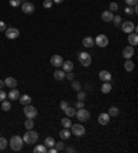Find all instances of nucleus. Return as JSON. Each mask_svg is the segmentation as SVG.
<instances>
[{
    "label": "nucleus",
    "instance_id": "28",
    "mask_svg": "<svg viewBox=\"0 0 138 153\" xmlns=\"http://www.w3.org/2000/svg\"><path fill=\"white\" fill-rule=\"evenodd\" d=\"M61 124H62V127H64V128H70V126H72V121H70V119L66 116V117H64L61 120Z\"/></svg>",
    "mask_w": 138,
    "mask_h": 153
},
{
    "label": "nucleus",
    "instance_id": "24",
    "mask_svg": "<svg viewBox=\"0 0 138 153\" xmlns=\"http://www.w3.org/2000/svg\"><path fill=\"white\" fill-rule=\"evenodd\" d=\"M101 91L104 94H109L112 91V84L109 82H104V84H102V87H101Z\"/></svg>",
    "mask_w": 138,
    "mask_h": 153
},
{
    "label": "nucleus",
    "instance_id": "7",
    "mask_svg": "<svg viewBox=\"0 0 138 153\" xmlns=\"http://www.w3.org/2000/svg\"><path fill=\"white\" fill-rule=\"evenodd\" d=\"M94 44H97L98 47H101V48H104V47H106L109 44V39L106 35H98L97 37L94 39Z\"/></svg>",
    "mask_w": 138,
    "mask_h": 153
},
{
    "label": "nucleus",
    "instance_id": "23",
    "mask_svg": "<svg viewBox=\"0 0 138 153\" xmlns=\"http://www.w3.org/2000/svg\"><path fill=\"white\" fill-rule=\"evenodd\" d=\"M70 135H72V132H70V130H69V128H62V131L59 132L61 139H69V138H70Z\"/></svg>",
    "mask_w": 138,
    "mask_h": 153
},
{
    "label": "nucleus",
    "instance_id": "20",
    "mask_svg": "<svg viewBox=\"0 0 138 153\" xmlns=\"http://www.w3.org/2000/svg\"><path fill=\"white\" fill-rule=\"evenodd\" d=\"M18 101L22 103V105H29V103L32 102V98H30L28 94H22V95H19Z\"/></svg>",
    "mask_w": 138,
    "mask_h": 153
},
{
    "label": "nucleus",
    "instance_id": "38",
    "mask_svg": "<svg viewBox=\"0 0 138 153\" xmlns=\"http://www.w3.org/2000/svg\"><path fill=\"white\" fill-rule=\"evenodd\" d=\"M86 97H87V94L84 93V91H77V100L79 101H84Z\"/></svg>",
    "mask_w": 138,
    "mask_h": 153
},
{
    "label": "nucleus",
    "instance_id": "26",
    "mask_svg": "<svg viewBox=\"0 0 138 153\" xmlns=\"http://www.w3.org/2000/svg\"><path fill=\"white\" fill-rule=\"evenodd\" d=\"M124 69L127 72H133L134 71V62L131 59H126V62H124Z\"/></svg>",
    "mask_w": 138,
    "mask_h": 153
},
{
    "label": "nucleus",
    "instance_id": "32",
    "mask_svg": "<svg viewBox=\"0 0 138 153\" xmlns=\"http://www.w3.org/2000/svg\"><path fill=\"white\" fill-rule=\"evenodd\" d=\"M8 145V141L4 137H0V150H4Z\"/></svg>",
    "mask_w": 138,
    "mask_h": 153
},
{
    "label": "nucleus",
    "instance_id": "25",
    "mask_svg": "<svg viewBox=\"0 0 138 153\" xmlns=\"http://www.w3.org/2000/svg\"><path fill=\"white\" fill-rule=\"evenodd\" d=\"M120 111H119V108L117 106H111L108 109V114L109 116H113V117H116V116H119Z\"/></svg>",
    "mask_w": 138,
    "mask_h": 153
},
{
    "label": "nucleus",
    "instance_id": "4",
    "mask_svg": "<svg viewBox=\"0 0 138 153\" xmlns=\"http://www.w3.org/2000/svg\"><path fill=\"white\" fill-rule=\"evenodd\" d=\"M77 59H79V62L83 66H86V68H88L91 65V55L88 53H86V51H83V53H79V55H77Z\"/></svg>",
    "mask_w": 138,
    "mask_h": 153
},
{
    "label": "nucleus",
    "instance_id": "14",
    "mask_svg": "<svg viewBox=\"0 0 138 153\" xmlns=\"http://www.w3.org/2000/svg\"><path fill=\"white\" fill-rule=\"evenodd\" d=\"M17 84H18V82L15 77H6V80H4V85H7L8 88H15Z\"/></svg>",
    "mask_w": 138,
    "mask_h": 153
},
{
    "label": "nucleus",
    "instance_id": "2",
    "mask_svg": "<svg viewBox=\"0 0 138 153\" xmlns=\"http://www.w3.org/2000/svg\"><path fill=\"white\" fill-rule=\"evenodd\" d=\"M8 143H10V148L14 150V152H18V150L22 149V146H24V139L19 135H13Z\"/></svg>",
    "mask_w": 138,
    "mask_h": 153
},
{
    "label": "nucleus",
    "instance_id": "40",
    "mask_svg": "<svg viewBox=\"0 0 138 153\" xmlns=\"http://www.w3.org/2000/svg\"><path fill=\"white\" fill-rule=\"evenodd\" d=\"M8 3H10L11 7H18L21 4V0H8Z\"/></svg>",
    "mask_w": 138,
    "mask_h": 153
},
{
    "label": "nucleus",
    "instance_id": "9",
    "mask_svg": "<svg viewBox=\"0 0 138 153\" xmlns=\"http://www.w3.org/2000/svg\"><path fill=\"white\" fill-rule=\"evenodd\" d=\"M120 25H122V30H123L124 33H131V32H134V29H135V25L131 21L122 22Z\"/></svg>",
    "mask_w": 138,
    "mask_h": 153
},
{
    "label": "nucleus",
    "instance_id": "27",
    "mask_svg": "<svg viewBox=\"0 0 138 153\" xmlns=\"http://www.w3.org/2000/svg\"><path fill=\"white\" fill-rule=\"evenodd\" d=\"M1 109H3L4 112L11 111V102H10V101H8V100L1 101Z\"/></svg>",
    "mask_w": 138,
    "mask_h": 153
},
{
    "label": "nucleus",
    "instance_id": "31",
    "mask_svg": "<svg viewBox=\"0 0 138 153\" xmlns=\"http://www.w3.org/2000/svg\"><path fill=\"white\" fill-rule=\"evenodd\" d=\"M44 145L50 146V148H51V146H54L55 145V139L53 138V137H47V138L44 139Z\"/></svg>",
    "mask_w": 138,
    "mask_h": 153
},
{
    "label": "nucleus",
    "instance_id": "17",
    "mask_svg": "<svg viewBox=\"0 0 138 153\" xmlns=\"http://www.w3.org/2000/svg\"><path fill=\"white\" fill-rule=\"evenodd\" d=\"M73 68H75V65H73L72 61H64L62 62V71L65 72V73L66 72H72Z\"/></svg>",
    "mask_w": 138,
    "mask_h": 153
},
{
    "label": "nucleus",
    "instance_id": "42",
    "mask_svg": "<svg viewBox=\"0 0 138 153\" xmlns=\"http://www.w3.org/2000/svg\"><path fill=\"white\" fill-rule=\"evenodd\" d=\"M124 1H126V4H127V6H130V7L137 6V0H124Z\"/></svg>",
    "mask_w": 138,
    "mask_h": 153
},
{
    "label": "nucleus",
    "instance_id": "36",
    "mask_svg": "<svg viewBox=\"0 0 138 153\" xmlns=\"http://www.w3.org/2000/svg\"><path fill=\"white\" fill-rule=\"evenodd\" d=\"M72 88L75 90V91H80V90H82V85H80L79 82H76V80H72Z\"/></svg>",
    "mask_w": 138,
    "mask_h": 153
},
{
    "label": "nucleus",
    "instance_id": "43",
    "mask_svg": "<svg viewBox=\"0 0 138 153\" xmlns=\"http://www.w3.org/2000/svg\"><path fill=\"white\" fill-rule=\"evenodd\" d=\"M68 106H69V103L66 102V101H61V102H59V108H61L62 111H64L65 108H68Z\"/></svg>",
    "mask_w": 138,
    "mask_h": 153
},
{
    "label": "nucleus",
    "instance_id": "10",
    "mask_svg": "<svg viewBox=\"0 0 138 153\" xmlns=\"http://www.w3.org/2000/svg\"><path fill=\"white\" fill-rule=\"evenodd\" d=\"M50 62H51V65H53V66H55V68H61L64 59H62L61 55L55 54V55H53V57L50 58Z\"/></svg>",
    "mask_w": 138,
    "mask_h": 153
},
{
    "label": "nucleus",
    "instance_id": "51",
    "mask_svg": "<svg viewBox=\"0 0 138 153\" xmlns=\"http://www.w3.org/2000/svg\"><path fill=\"white\" fill-rule=\"evenodd\" d=\"M4 87V80H0V88H3Z\"/></svg>",
    "mask_w": 138,
    "mask_h": 153
},
{
    "label": "nucleus",
    "instance_id": "30",
    "mask_svg": "<svg viewBox=\"0 0 138 153\" xmlns=\"http://www.w3.org/2000/svg\"><path fill=\"white\" fill-rule=\"evenodd\" d=\"M33 152L35 153H46L47 152V148H46V145H37V146H35Z\"/></svg>",
    "mask_w": 138,
    "mask_h": 153
},
{
    "label": "nucleus",
    "instance_id": "29",
    "mask_svg": "<svg viewBox=\"0 0 138 153\" xmlns=\"http://www.w3.org/2000/svg\"><path fill=\"white\" fill-rule=\"evenodd\" d=\"M64 112H65V114L68 116V117H72V116H75V113H76L75 108H72V106L65 108V109H64Z\"/></svg>",
    "mask_w": 138,
    "mask_h": 153
},
{
    "label": "nucleus",
    "instance_id": "15",
    "mask_svg": "<svg viewBox=\"0 0 138 153\" xmlns=\"http://www.w3.org/2000/svg\"><path fill=\"white\" fill-rule=\"evenodd\" d=\"M109 120H111V116H109L108 113H101L98 116V123L101 126H108Z\"/></svg>",
    "mask_w": 138,
    "mask_h": 153
},
{
    "label": "nucleus",
    "instance_id": "19",
    "mask_svg": "<svg viewBox=\"0 0 138 153\" xmlns=\"http://www.w3.org/2000/svg\"><path fill=\"white\" fill-rule=\"evenodd\" d=\"M82 44H83L86 48H91V47L94 46V39H93L91 36H87V37H84V39H83Z\"/></svg>",
    "mask_w": 138,
    "mask_h": 153
},
{
    "label": "nucleus",
    "instance_id": "1",
    "mask_svg": "<svg viewBox=\"0 0 138 153\" xmlns=\"http://www.w3.org/2000/svg\"><path fill=\"white\" fill-rule=\"evenodd\" d=\"M22 139H24V143L33 145V143L37 142V139H39V134H37L36 131H33V128L32 130H26V132L24 134Z\"/></svg>",
    "mask_w": 138,
    "mask_h": 153
},
{
    "label": "nucleus",
    "instance_id": "37",
    "mask_svg": "<svg viewBox=\"0 0 138 153\" xmlns=\"http://www.w3.org/2000/svg\"><path fill=\"white\" fill-rule=\"evenodd\" d=\"M117 10H119V4H117V3H115V1H113V3L109 4V11L115 13V11H117Z\"/></svg>",
    "mask_w": 138,
    "mask_h": 153
},
{
    "label": "nucleus",
    "instance_id": "16",
    "mask_svg": "<svg viewBox=\"0 0 138 153\" xmlns=\"http://www.w3.org/2000/svg\"><path fill=\"white\" fill-rule=\"evenodd\" d=\"M101 19L104 22H112V19H113V13L112 11H109V10H106V11H104L101 14Z\"/></svg>",
    "mask_w": 138,
    "mask_h": 153
},
{
    "label": "nucleus",
    "instance_id": "44",
    "mask_svg": "<svg viewBox=\"0 0 138 153\" xmlns=\"http://www.w3.org/2000/svg\"><path fill=\"white\" fill-rule=\"evenodd\" d=\"M6 29H7V26H6V22H4V21H0V32H6Z\"/></svg>",
    "mask_w": 138,
    "mask_h": 153
},
{
    "label": "nucleus",
    "instance_id": "8",
    "mask_svg": "<svg viewBox=\"0 0 138 153\" xmlns=\"http://www.w3.org/2000/svg\"><path fill=\"white\" fill-rule=\"evenodd\" d=\"M19 36V30L17 28H7L6 29V37L10 40H14Z\"/></svg>",
    "mask_w": 138,
    "mask_h": 153
},
{
    "label": "nucleus",
    "instance_id": "11",
    "mask_svg": "<svg viewBox=\"0 0 138 153\" xmlns=\"http://www.w3.org/2000/svg\"><path fill=\"white\" fill-rule=\"evenodd\" d=\"M21 10L25 13V14H32L35 13V6H33L30 1H24L21 6Z\"/></svg>",
    "mask_w": 138,
    "mask_h": 153
},
{
    "label": "nucleus",
    "instance_id": "49",
    "mask_svg": "<svg viewBox=\"0 0 138 153\" xmlns=\"http://www.w3.org/2000/svg\"><path fill=\"white\" fill-rule=\"evenodd\" d=\"M62 1H64V0H53V3L54 4H61Z\"/></svg>",
    "mask_w": 138,
    "mask_h": 153
},
{
    "label": "nucleus",
    "instance_id": "34",
    "mask_svg": "<svg viewBox=\"0 0 138 153\" xmlns=\"http://www.w3.org/2000/svg\"><path fill=\"white\" fill-rule=\"evenodd\" d=\"M33 126H35V123H33V119H28V120L25 121V128H26V130H32Z\"/></svg>",
    "mask_w": 138,
    "mask_h": 153
},
{
    "label": "nucleus",
    "instance_id": "5",
    "mask_svg": "<svg viewBox=\"0 0 138 153\" xmlns=\"http://www.w3.org/2000/svg\"><path fill=\"white\" fill-rule=\"evenodd\" d=\"M24 114H25L28 119H35L37 116V109L32 105H24Z\"/></svg>",
    "mask_w": 138,
    "mask_h": 153
},
{
    "label": "nucleus",
    "instance_id": "35",
    "mask_svg": "<svg viewBox=\"0 0 138 153\" xmlns=\"http://www.w3.org/2000/svg\"><path fill=\"white\" fill-rule=\"evenodd\" d=\"M112 22L115 24V26H119L120 24H122V17H120V15H113Z\"/></svg>",
    "mask_w": 138,
    "mask_h": 153
},
{
    "label": "nucleus",
    "instance_id": "33",
    "mask_svg": "<svg viewBox=\"0 0 138 153\" xmlns=\"http://www.w3.org/2000/svg\"><path fill=\"white\" fill-rule=\"evenodd\" d=\"M55 149L58 150V152H61V150H64L65 149V143H64V139L62 141H59V142H55Z\"/></svg>",
    "mask_w": 138,
    "mask_h": 153
},
{
    "label": "nucleus",
    "instance_id": "50",
    "mask_svg": "<svg viewBox=\"0 0 138 153\" xmlns=\"http://www.w3.org/2000/svg\"><path fill=\"white\" fill-rule=\"evenodd\" d=\"M66 152H69V153H70V152H75V149H73V148H70V146H69V148H66Z\"/></svg>",
    "mask_w": 138,
    "mask_h": 153
},
{
    "label": "nucleus",
    "instance_id": "41",
    "mask_svg": "<svg viewBox=\"0 0 138 153\" xmlns=\"http://www.w3.org/2000/svg\"><path fill=\"white\" fill-rule=\"evenodd\" d=\"M4 100H7V93H6L4 90L0 88V102H1V101H4Z\"/></svg>",
    "mask_w": 138,
    "mask_h": 153
},
{
    "label": "nucleus",
    "instance_id": "52",
    "mask_svg": "<svg viewBox=\"0 0 138 153\" xmlns=\"http://www.w3.org/2000/svg\"><path fill=\"white\" fill-rule=\"evenodd\" d=\"M21 1H26V0H21Z\"/></svg>",
    "mask_w": 138,
    "mask_h": 153
},
{
    "label": "nucleus",
    "instance_id": "48",
    "mask_svg": "<svg viewBox=\"0 0 138 153\" xmlns=\"http://www.w3.org/2000/svg\"><path fill=\"white\" fill-rule=\"evenodd\" d=\"M47 152H50V153H58V150L55 149L54 146H51V148H50V149H48V150H47Z\"/></svg>",
    "mask_w": 138,
    "mask_h": 153
},
{
    "label": "nucleus",
    "instance_id": "18",
    "mask_svg": "<svg viewBox=\"0 0 138 153\" xmlns=\"http://www.w3.org/2000/svg\"><path fill=\"white\" fill-rule=\"evenodd\" d=\"M128 44H130V46H137L138 44V35L137 33H134V32H131V33H128Z\"/></svg>",
    "mask_w": 138,
    "mask_h": 153
},
{
    "label": "nucleus",
    "instance_id": "12",
    "mask_svg": "<svg viewBox=\"0 0 138 153\" xmlns=\"http://www.w3.org/2000/svg\"><path fill=\"white\" fill-rule=\"evenodd\" d=\"M133 55H134V47L130 46V44L124 47L123 48V57L126 58V59H131Z\"/></svg>",
    "mask_w": 138,
    "mask_h": 153
},
{
    "label": "nucleus",
    "instance_id": "21",
    "mask_svg": "<svg viewBox=\"0 0 138 153\" xmlns=\"http://www.w3.org/2000/svg\"><path fill=\"white\" fill-rule=\"evenodd\" d=\"M8 98H10L11 101H18L19 98V91L17 88H11V91L8 93Z\"/></svg>",
    "mask_w": 138,
    "mask_h": 153
},
{
    "label": "nucleus",
    "instance_id": "46",
    "mask_svg": "<svg viewBox=\"0 0 138 153\" xmlns=\"http://www.w3.org/2000/svg\"><path fill=\"white\" fill-rule=\"evenodd\" d=\"M65 77L68 79V80H70V82H72V80H73V73H72V72H66Z\"/></svg>",
    "mask_w": 138,
    "mask_h": 153
},
{
    "label": "nucleus",
    "instance_id": "47",
    "mask_svg": "<svg viewBox=\"0 0 138 153\" xmlns=\"http://www.w3.org/2000/svg\"><path fill=\"white\" fill-rule=\"evenodd\" d=\"M124 11H126V14H134V10H133V7H130V6H127Z\"/></svg>",
    "mask_w": 138,
    "mask_h": 153
},
{
    "label": "nucleus",
    "instance_id": "39",
    "mask_svg": "<svg viewBox=\"0 0 138 153\" xmlns=\"http://www.w3.org/2000/svg\"><path fill=\"white\" fill-rule=\"evenodd\" d=\"M53 4H54V3H53V0H44V1H43V7L44 8H51V7H53Z\"/></svg>",
    "mask_w": 138,
    "mask_h": 153
},
{
    "label": "nucleus",
    "instance_id": "13",
    "mask_svg": "<svg viewBox=\"0 0 138 153\" xmlns=\"http://www.w3.org/2000/svg\"><path fill=\"white\" fill-rule=\"evenodd\" d=\"M98 77L101 79L102 82H111V80H112V73L108 72V71H101L99 72V75H98Z\"/></svg>",
    "mask_w": 138,
    "mask_h": 153
},
{
    "label": "nucleus",
    "instance_id": "6",
    "mask_svg": "<svg viewBox=\"0 0 138 153\" xmlns=\"http://www.w3.org/2000/svg\"><path fill=\"white\" fill-rule=\"evenodd\" d=\"M70 132L75 137H83L86 134V128L83 124H72L70 126Z\"/></svg>",
    "mask_w": 138,
    "mask_h": 153
},
{
    "label": "nucleus",
    "instance_id": "45",
    "mask_svg": "<svg viewBox=\"0 0 138 153\" xmlns=\"http://www.w3.org/2000/svg\"><path fill=\"white\" fill-rule=\"evenodd\" d=\"M76 109H80V108H84V101H77L76 105H75Z\"/></svg>",
    "mask_w": 138,
    "mask_h": 153
},
{
    "label": "nucleus",
    "instance_id": "22",
    "mask_svg": "<svg viewBox=\"0 0 138 153\" xmlns=\"http://www.w3.org/2000/svg\"><path fill=\"white\" fill-rule=\"evenodd\" d=\"M54 79L58 80V82L64 80V79H65V72L62 71V69H57V71L54 72Z\"/></svg>",
    "mask_w": 138,
    "mask_h": 153
},
{
    "label": "nucleus",
    "instance_id": "3",
    "mask_svg": "<svg viewBox=\"0 0 138 153\" xmlns=\"http://www.w3.org/2000/svg\"><path fill=\"white\" fill-rule=\"evenodd\" d=\"M75 116H76L77 120L82 121V123H84V121H88V120H90V117H91L90 112H88L86 108H80L79 111H76Z\"/></svg>",
    "mask_w": 138,
    "mask_h": 153
}]
</instances>
